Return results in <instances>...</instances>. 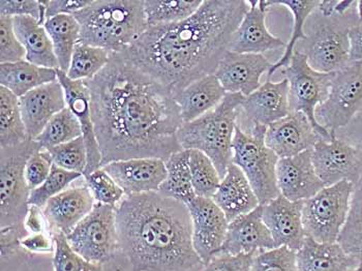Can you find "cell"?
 <instances>
[{
    "label": "cell",
    "instance_id": "1",
    "mask_svg": "<svg viewBox=\"0 0 362 271\" xmlns=\"http://www.w3.org/2000/svg\"><path fill=\"white\" fill-rule=\"evenodd\" d=\"M102 154V168L132 158L167 161L180 151L182 120L173 93L120 53L93 79L85 81Z\"/></svg>",
    "mask_w": 362,
    "mask_h": 271
},
{
    "label": "cell",
    "instance_id": "2",
    "mask_svg": "<svg viewBox=\"0 0 362 271\" xmlns=\"http://www.w3.org/2000/svg\"><path fill=\"white\" fill-rule=\"evenodd\" d=\"M249 8L245 0H206L183 21L149 28L120 54L175 95L216 73Z\"/></svg>",
    "mask_w": 362,
    "mask_h": 271
},
{
    "label": "cell",
    "instance_id": "3",
    "mask_svg": "<svg viewBox=\"0 0 362 271\" xmlns=\"http://www.w3.org/2000/svg\"><path fill=\"white\" fill-rule=\"evenodd\" d=\"M120 254L132 271H203L185 203L158 192L124 196L116 206Z\"/></svg>",
    "mask_w": 362,
    "mask_h": 271
},
{
    "label": "cell",
    "instance_id": "4",
    "mask_svg": "<svg viewBox=\"0 0 362 271\" xmlns=\"http://www.w3.org/2000/svg\"><path fill=\"white\" fill-rule=\"evenodd\" d=\"M74 17L81 28L80 42L122 53L148 29L144 0H91Z\"/></svg>",
    "mask_w": 362,
    "mask_h": 271
},
{
    "label": "cell",
    "instance_id": "5",
    "mask_svg": "<svg viewBox=\"0 0 362 271\" xmlns=\"http://www.w3.org/2000/svg\"><path fill=\"white\" fill-rule=\"evenodd\" d=\"M39 143L28 140L17 146L0 149V227L1 255L13 254L21 248L20 241L28 236L25 219L31 190L25 178L28 158Z\"/></svg>",
    "mask_w": 362,
    "mask_h": 271
},
{
    "label": "cell",
    "instance_id": "6",
    "mask_svg": "<svg viewBox=\"0 0 362 271\" xmlns=\"http://www.w3.org/2000/svg\"><path fill=\"white\" fill-rule=\"evenodd\" d=\"M245 98L239 93H227L218 106L194 122L182 123L177 133L181 149L206 154L222 178L233 163L232 145Z\"/></svg>",
    "mask_w": 362,
    "mask_h": 271
},
{
    "label": "cell",
    "instance_id": "7",
    "mask_svg": "<svg viewBox=\"0 0 362 271\" xmlns=\"http://www.w3.org/2000/svg\"><path fill=\"white\" fill-rule=\"evenodd\" d=\"M358 21L356 4L346 14L330 17L317 8L308 18L307 38L296 45L295 51L305 55L315 71L337 73L351 64L349 33Z\"/></svg>",
    "mask_w": 362,
    "mask_h": 271
},
{
    "label": "cell",
    "instance_id": "8",
    "mask_svg": "<svg viewBox=\"0 0 362 271\" xmlns=\"http://www.w3.org/2000/svg\"><path fill=\"white\" fill-rule=\"evenodd\" d=\"M267 127L262 125L236 127L234 135L233 160L247 176L260 205H265L279 197L276 165L279 158L265 144Z\"/></svg>",
    "mask_w": 362,
    "mask_h": 271
},
{
    "label": "cell",
    "instance_id": "9",
    "mask_svg": "<svg viewBox=\"0 0 362 271\" xmlns=\"http://www.w3.org/2000/svg\"><path fill=\"white\" fill-rule=\"evenodd\" d=\"M353 188L350 181H341L303 201V223L308 237L322 243L339 241L350 212Z\"/></svg>",
    "mask_w": 362,
    "mask_h": 271
},
{
    "label": "cell",
    "instance_id": "10",
    "mask_svg": "<svg viewBox=\"0 0 362 271\" xmlns=\"http://www.w3.org/2000/svg\"><path fill=\"white\" fill-rule=\"evenodd\" d=\"M74 250L90 263L109 265L120 255L116 207L95 203L70 234L66 235Z\"/></svg>",
    "mask_w": 362,
    "mask_h": 271
},
{
    "label": "cell",
    "instance_id": "11",
    "mask_svg": "<svg viewBox=\"0 0 362 271\" xmlns=\"http://www.w3.org/2000/svg\"><path fill=\"white\" fill-rule=\"evenodd\" d=\"M281 69L289 84L291 112L305 114L323 140H332L334 137L317 122L316 110L327 100L334 73L315 71L308 64L307 57L297 51L293 54L289 66Z\"/></svg>",
    "mask_w": 362,
    "mask_h": 271
},
{
    "label": "cell",
    "instance_id": "12",
    "mask_svg": "<svg viewBox=\"0 0 362 271\" xmlns=\"http://www.w3.org/2000/svg\"><path fill=\"white\" fill-rule=\"evenodd\" d=\"M362 112V66L350 64L334 73L329 96L316 110V120L322 127L337 136Z\"/></svg>",
    "mask_w": 362,
    "mask_h": 271
},
{
    "label": "cell",
    "instance_id": "13",
    "mask_svg": "<svg viewBox=\"0 0 362 271\" xmlns=\"http://www.w3.org/2000/svg\"><path fill=\"white\" fill-rule=\"evenodd\" d=\"M312 161L324 187L344 180L354 185L362 174V147L337 136L319 140L313 147Z\"/></svg>",
    "mask_w": 362,
    "mask_h": 271
},
{
    "label": "cell",
    "instance_id": "14",
    "mask_svg": "<svg viewBox=\"0 0 362 271\" xmlns=\"http://www.w3.org/2000/svg\"><path fill=\"white\" fill-rule=\"evenodd\" d=\"M193 246L203 263H209L222 248L229 221L212 198L197 196L189 204Z\"/></svg>",
    "mask_w": 362,
    "mask_h": 271
},
{
    "label": "cell",
    "instance_id": "15",
    "mask_svg": "<svg viewBox=\"0 0 362 271\" xmlns=\"http://www.w3.org/2000/svg\"><path fill=\"white\" fill-rule=\"evenodd\" d=\"M290 113L291 109L287 80L274 82L268 79L252 95L245 96L239 110L237 125L241 129L249 125L268 127Z\"/></svg>",
    "mask_w": 362,
    "mask_h": 271
},
{
    "label": "cell",
    "instance_id": "16",
    "mask_svg": "<svg viewBox=\"0 0 362 271\" xmlns=\"http://www.w3.org/2000/svg\"><path fill=\"white\" fill-rule=\"evenodd\" d=\"M272 64L263 54H243L227 51L216 77L227 93L249 96L262 85L261 78L268 74Z\"/></svg>",
    "mask_w": 362,
    "mask_h": 271
},
{
    "label": "cell",
    "instance_id": "17",
    "mask_svg": "<svg viewBox=\"0 0 362 271\" xmlns=\"http://www.w3.org/2000/svg\"><path fill=\"white\" fill-rule=\"evenodd\" d=\"M95 200L83 177L81 183L71 185L48 201L42 212L51 234L69 235L88 216Z\"/></svg>",
    "mask_w": 362,
    "mask_h": 271
},
{
    "label": "cell",
    "instance_id": "18",
    "mask_svg": "<svg viewBox=\"0 0 362 271\" xmlns=\"http://www.w3.org/2000/svg\"><path fill=\"white\" fill-rule=\"evenodd\" d=\"M250 8L237 28L229 50L243 54H262L268 51L286 49L287 42L270 33L266 25L268 6L266 0H250Z\"/></svg>",
    "mask_w": 362,
    "mask_h": 271
},
{
    "label": "cell",
    "instance_id": "19",
    "mask_svg": "<svg viewBox=\"0 0 362 271\" xmlns=\"http://www.w3.org/2000/svg\"><path fill=\"white\" fill-rule=\"evenodd\" d=\"M321 139L305 114L291 112L267 127L265 144L283 158L312 150Z\"/></svg>",
    "mask_w": 362,
    "mask_h": 271
},
{
    "label": "cell",
    "instance_id": "20",
    "mask_svg": "<svg viewBox=\"0 0 362 271\" xmlns=\"http://www.w3.org/2000/svg\"><path fill=\"white\" fill-rule=\"evenodd\" d=\"M274 238L265 225L262 217V206L249 214H241L228 226L227 235L218 254H258L276 248Z\"/></svg>",
    "mask_w": 362,
    "mask_h": 271
},
{
    "label": "cell",
    "instance_id": "21",
    "mask_svg": "<svg viewBox=\"0 0 362 271\" xmlns=\"http://www.w3.org/2000/svg\"><path fill=\"white\" fill-rule=\"evenodd\" d=\"M103 169L126 196L158 192L167 176L166 163L156 158L118 161L104 166Z\"/></svg>",
    "mask_w": 362,
    "mask_h": 271
},
{
    "label": "cell",
    "instance_id": "22",
    "mask_svg": "<svg viewBox=\"0 0 362 271\" xmlns=\"http://www.w3.org/2000/svg\"><path fill=\"white\" fill-rule=\"evenodd\" d=\"M279 194L293 202H303L323 189L312 161V150L279 158L276 165Z\"/></svg>",
    "mask_w": 362,
    "mask_h": 271
},
{
    "label": "cell",
    "instance_id": "23",
    "mask_svg": "<svg viewBox=\"0 0 362 271\" xmlns=\"http://www.w3.org/2000/svg\"><path fill=\"white\" fill-rule=\"evenodd\" d=\"M303 202H293L279 195L262 206V217L276 248L286 246L293 252L300 250L305 243L303 223Z\"/></svg>",
    "mask_w": 362,
    "mask_h": 271
},
{
    "label": "cell",
    "instance_id": "24",
    "mask_svg": "<svg viewBox=\"0 0 362 271\" xmlns=\"http://www.w3.org/2000/svg\"><path fill=\"white\" fill-rule=\"evenodd\" d=\"M19 103L29 140H35L56 114L68 107L58 80L29 91L19 98Z\"/></svg>",
    "mask_w": 362,
    "mask_h": 271
},
{
    "label": "cell",
    "instance_id": "25",
    "mask_svg": "<svg viewBox=\"0 0 362 271\" xmlns=\"http://www.w3.org/2000/svg\"><path fill=\"white\" fill-rule=\"evenodd\" d=\"M58 81L66 93V105L81 125L87 149V167L83 176L102 168V154L95 133L90 109V95L85 81H74L64 71L57 69Z\"/></svg>",
    "mask_w": 362,
    "mask_h": 271
},
{
    "label": "cell",
    "instance_id": "26",
    "mask_svg": "<svg viewBox=\"0 0 362 271\" xmlns=\"http://www.w3.org/2000/svg\"><path fill=\"white\" fill-rule=\"evenodd\" d=\"M212 200L223 210L229 223L260 206L247 176L234 163L223 177Z\"/></svg>",
    "mask_w": 362,
    "mask_h": 271
},
{
    "label": "cell",
    "instance_id": "27",
    "mask_svg": "<svg viewBox=\"0 0 362 271\" xmlns=\"http://www.w3.org/2000/svg\"><path fill=\"white\" fill-rule=\"evenodd\" d=\"M227 93L214 74L191 83L174 95L183 123L198 120L220 105Z\"/></svg>",
    "mask_w": 362,
    "mask_h": 271
},
{
    "label": "cell",
    "instance_id": "28",
    "mask_svg": "<svg viewBox=\"0 0 362 271\" xmlns=\"http://www.w3.org/2000/svg\"><path fill=\"white\" fill-rule=\"evenodd\" d=\"M361 262L349 255L339 243H318L308 236L296 252L297 271H348Z\"/></svg>",
    "mask_w": 362,
    "mask_h": 271
},
{
    "label": "cell",
    "instance_id": "29",
    "mask_svg": "<svg viewBox=\"0 0 362 271\" xmlns=\"http://www.w3.org/2000/svg\"><path fill=\"white\" fill-rule=\"evenodd\" d=\"M13 19L16 35L25 49L26 62L42 68L59 69L52 41L45 26L35 18L17 17Z\"/></svg>",
    "mask_w": 362,
    "mask_h": 271
},
{
    "label": "cell",
    "instance_id": "30",
    "mask_svg": "<svg viewBox=\"0 0 362 271\" xmlns=\"http://www.w3.org/2000/svg\"><path fill=\"white\" fill-rule=\"evenodd\" d=\"M57 80V69L35 66L25 59L0 64V84L19 98L37 87Z\"/></svg>",
    "mask_w": 362,
    "mask_h": 271
},
{
    "label": "cell",
    "instance_id": "31",
    "mask_svg": "<svg viewBox=\"0 0 362 271\" xmlns=\"http://www.w3.org/2000/svg\"><path fill=\"white\" fill-rule=\"evenodd\" d=\"M165 163L167 176L158 192L187 205L197 197L189 169V150L175 152Z\"/></svg>",
    "mask_w": 362,
    "mask_h": 271
},
{
    "label": "cell",
    "instance_id": "32",
    "mask_svg": "<svg viewBox=\"0 0 362 271\" xmlns=\"http://www.w3.org/2000/svg\"><path fill=\"white\" fill-rule=\"evenodd\" d=\"M44 26L52 41L59 66L58 69L66 73L76 46L80 42L79 22L73 15H59L47 20Z\"/></svg>",
    "mask_w": 362,
    "mask_h": 271
},
{
    "label": "cell",
    "instance_id": "33",
    "mask_svg": "<svg viewBox=\"0 0 362 271\" xmlns=\"http://www.w3.org/2000/svg\"><path fill=\"white\" fill-rule=\"evenodd\" d=\"M319 4H320L319 0H313V1H310V0H307V1H292V0H272V1H268V0H266L268 8L272 6H283L287 8L288 10L291 11L293 19H294L291 39L286 47L285 53L276 64H272V68L268 71V79H270V77H272V75L279 69L289 66L296 45L307 38V33L305 31V24H307L310 16L318 8Z\"/></svg>",
    "mask_w": 362,
    "mask_h": 271
},
{
    "label": "cell",
    "instance_id": "34",
    "mask_svg": "<svg viewBox=\"0 0 362 271\" xmlns=\"http://www.w3.org/2000/svg\"><path fill=\"white\" fill-rule=\"evenodd\" d=\"M28 140L19 98L0 87V147L17 146Z\"/></svg>",
    "mask_w": 362,
    "mask_h": 271
},
{
    "label": "cell",
    "instance_id": "35",
    "mask_svg": "<svg viewBox=\"0 0 362 271\" xmlns=\"http://www.w3.org/2000/svg\"><path fill=\"white\" fill-rule=\"evenodd\" d=\"M203 1L183 0H144V12L148 28L169 25L195 14Z\"/></svg>",
    "mask_w": 362,
    "mask_h": 271
},
{
    "label": "cell",
    "instance_id": "36",
    "mask_svg": "<svg viewBox=\"0 0 362 271\" xmlns=\"http://www.w3.org/2000/svg\"><path fill=\"white\" fill-rule=\"evenodd\" d=\"M112 53L105 49L89 45L79 44L76 46L66 76L74 81H88L93 79L106 68L110 62Z\"/></svg>",
    "mask_w": 362,
    "mask_h": 271
},
{
    "label": "cell",
    "instance_id": "37",
    "mask_svg": "<svg viewBox=\"0 0 362 271\" xmlns=\"http://www.w3.org/2000/svg\"><path fill=\"white\" fill-rule=\"evenodd\" d=\"M337 243L349 255L362 261V174L354 183L348 219Z\"/></svg>",
    "mask_w": 362,
    "mask_h": 271
},
{
    "label": "cell",
    "instance_id": "38",
    "mask_svg": "<svg viewBox=\"0 0 362 271\" xmlns=\"http://www.w3.org/2000/svg\"><path fill=\"white\" fill-rule=\"evenodd\" d=\"M82 136L81 125L69 107L56 114L54 117L35 141L42 149L49 150Z\"/></svg>",
    "mask_w": 362,
    "mask_h": 271
},
{
    "label": "cell",
    "instance_id": "39",
    "mask_svg": "<svg viewBox=\"0 0 362 271\" xmlns=\"http://www.w3.org/2000/svg\"><path fill=\"white\" fill-rule=\"evenodd\" d=\"M189 169L197 196L212 198L220 187L222 177L206 154L199 150H189Z\"/></svg>",
    "mask_w": 362,
    "mask_h": 271
},
{
    "label": "cell",
    "instance_id": "40",
    "mask_svg": "<svg viewBox=\"0 0 362 271\" xmlns=\"http://www.w3.org/2000/svg\"><path fill=\"white\" fill-rule=\"evenodd\" d=\"M81 177H83V174L66 171L53 163L48 178L39 188L31 190L29 205L44 208L53 197L57 196L58 194L70 188V185Z\"/></svg>",
    "mask_w": 362,
    "mask_h": 271
},
{
    "label": "cell",
    "instance_id": "41",
    "mask_svg": "<svg viewBox=\"0 0 362 271\" xmlns=\"http://www.w3.org/2000/svg\"><path fill=\"white\" fill-rule=\"evenodd\" d=\"M52 162L66 171L83 174L87 167V149L83 137L47 150Z\"/></svg>",
    "mask_w": 362,
    "mask_h": 271
},
{
    "label": "cell",
    "instance_id": "42",
    "mask_svg": "<svg viewBox=\"0 0 362 271\" xmlns=\"http://www.w3.org/2000/svg\"><path fill=\"white\" fill-rule=\"evenodd\" d=\"M54 241V271H104L98 264L90 263L71 248L66 236L62 233L53 234Z\"/></svg>",
    "mask_w": 362,
    "mask_h": 271
},
{
    "label": "cell",
    "instance_id": "43",
    "mask_svg": "<svg viewBox=\"0 0 362 271\" xmlns=\"http://www.w3.org/2000/svg\"><path fill=\"white\" fill-rule=\"evenodd\" d=\"M95 203L116 207L126 194L103 168L84 176Z\"/></svg>",
    "mask_w": 362,
    "mask_h": 271
},
{
    "label": "cell",
    "instance_id": "44",
    "mask_svg": "<svg viewBox=\"0 0 362 271\" xmlns=\"http://www.w3.org/2000/svg\"><path fill=\"white\" fill-rule=\"evenodd\" d=\"M251 271H297L296 252L279 246L255 254Z\"/></svg>",
    "mask_w": 362,
    "mask_h": 271
},
{
    "label": "cell",
    "instance_id": "45",
    "mask_svg": "<svg viewBox=\"0 0 362 271\" xmlns=\"http://www.w3.org/2000/svg\"><path fill=\"white\" fill-rule=\"evenodd\" d=\"M25 49L15 33L14 19L0 16V62L12 64L25 59Z\"/></svg>",
    "mask_w": 362,
    "mask_h": 271
},
{
    "label": "cell",
    "instance_id": "46",
    "mask_svg": "<svg viewBox=\"0 0 362 271\" xmlns=\"http://www.w3.org/2000/svg\"><path fill=\"white\" fill-rule=\"evenodd\" d=\"M47 2L37 0H1L0 16L35 18L44 25L47 21Z\"/></svg>",
    "mask_w": 362,
    "mask_h": 271
},
{
    "label": "cell",
    "instance_id": "47",
    "mask_svg": "<svg viewBox=\"0 0 362 271\" xmlns=\"http://www.w3.org/2000/svg\"><path fill=\"white\" fill-rule=\"evenodd\" d=\"M53 162L47 150L40 149L28 158L25 166V178L30 190L37 189L48 178Z\"/></svg>",
    "mask_w": 362,
    "mask_h": 271
},
{
    "label": "cell",
    "instance_id": "48",
    "mask_svg": "<svg viewBox=\"0 0 362 271\" xmlns=\"http://www.w3.org/2000/svg\"><path fill=\"white\" fill-rule=\"evenodd\" d=\"M255 254L233 255L216 254L209 263L205 264L203 271H251L252 258Z\"/></svg>",
    "mask_w": 362,
    "mask_h": 271
},
{
    "label": "cell",
    "instance_id": "49",
    "mask_svg": "<svg viewBox=\"0 0 362 271\" xmlns=\"http://www.w3.org/2000/svg\"><path fill=\"white\" fill-rule=\"evenodd\" d=\"M91 0H49L47 20L59 15H75L90 4Z\"/></svg>",
    "mask_w": 362,
    "mask_h": 271
},
{
    "label": "cell",
    "instance_id": "50",
    "mask_svg": "<svg viewBox=\"0 0 362 271\" xmlns=\"http://www.w3.org/2000/svg\"><path fill=\"white\" fill-rule=\"evenodd\" d=\"M22 250H28L30 254L52 253L54 250V241L50 232L30 234L20 241Z\"/></svg>",
    "mask_w": 362,
    "mask_h": 271
},
{
    "label": "cell",
    "instance_id": "51",
    "mask_svg": "<svg viewBox=\"0 0 362 271\" xmlns=\"http://www.w3.org/2000/svg\"><path fill=\"white\" fill-rule=\"evenodd\" d=\"M25 228L29 235L50 232L42 208L39 206L29 205L28 214L25 219Z\"/></svg>",
    "mask_w": 362,
    "mask_h": 271
},
{
    "label": "cell",
    "instance_id": "52",
    "mask_svg": "<svg viewBox=\"0 0 362 271\" xmlns=\"http://www.w3.org/2000/svg\"><path fill=\"white\" fill-rule=\"evenodd\" d=\"M351 64L362 66V21L357 22L349 33Z\"/></svg>",
    "mask_w": 362,
    "mask_h": 271
},
{
    "label": "cell",
    "instance_id": "53",
    "mask_svg": "<svg viewBox=\"0 0 362 271\" xmlns=\"http://www.w3.org/2000/svg\"><path fill=\"white\" fill-rule=\"evenodd\" d=\"M337 0H329V1H320L318 6V12L325 17L335 14V6H337Z\"/></svg>",
    "mask_w": 362,
    "mask_h": 271
},
{
    "label": "cell",
    "instance_id": "54",
    "mask_svg": "<svg viewBox=\"0 0 362 271\" xmlns=\"http://www.w3.org/2000/svg\"><path fill=\"white\" fill-rule=\"evenodd\" d=\"M356 11L359 21H362V0L356 1Z\"/></svg>",
    "mask_w": 362,
    "mask_h": 271
},
{
    "label": "cell",
    "instance_id": "55",
    "mask_svg": "<svg viewBox=\"0 0 362 271\" xmlns=\"http://www.w3.org/2000/svg\"><path fill=\"white\" fill-rule=\"evenodd\" d=\"M348 271H362V262H361L356 267L352 268V270Z\"/></svg>",
    "mask_w": 362,
    "mask_h": 271
}]
</instances>
